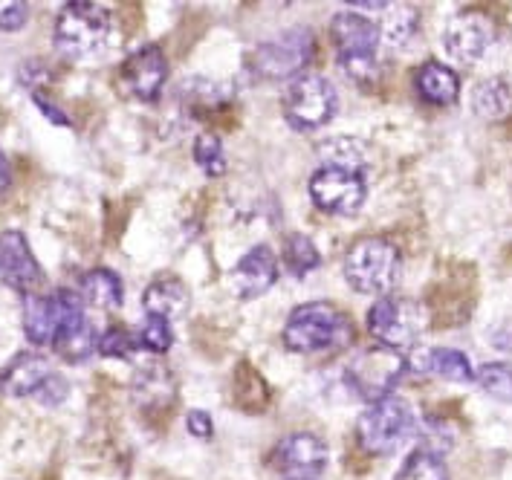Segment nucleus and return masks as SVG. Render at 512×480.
Returning <instances> with one entry per match:
<instances>
[{
	"mask_svg": "<svg viewBox=\"0 0 512 480\" xmlns=\"http://www.w3.org/2000/svg\"><path fill=\"white\" fill-rule=\"evenodd\" d=\"M284 345L293 353H322L348 345L353 339V324L336 307L324 301L301 304L284 324Z\"/></svg>",
	"mask_w": 512,
	"mask_h": 480,
	"instance_id": "1",
	"label": "nucleus"
},
{
	"mask_svg": "<svg viewBox=\"0 0 512 480\" xmlns=\"http://www.w3.org/2000/svg\"><path fill=\"white\" fill-rule=\"evenodd\" d=\"M110 38V12L99 3L76 0L67 3L55 18V50L64 58H90L96 55Z\"/></svg>",
	"mask_w": 512,
	"mask_h": 480,
	"instance_id": "2",
	"label": "nucleus"
},
{
	"mask_svg": "<svg viewBox=\"0 0 512 480\" xmlns=\"http://www.w3.org/2000/svg\"><path fill=\"white\" fill-rule=\"evenodd\" d=\"M414 431H417V417H414L411 405L397 394H388L382 400L371 402L362 411L359 426H356L362 449L371 454L397 452L411 440Z\"/></svg>",
	"mask_w": 512,
	"mask_h": 480,
	"instance_id": "3",
	"label": "nucleus"
},
{
	"mask_svg": "<svg viewBox=\"0 0 512 480\" xmlns=\"http://www.w3.org/2000/svg\"><path fill=\"white\" fill-rule=\"evenodd\" d=\"M400 275V252L382 238H365L353 243L345 255V278L356 293L385 295Z\"/></svg>",
	"mask_w": 512,
	"mask_h": 480,
	"instance_id": "4",
	"label": "nucleus"
},
{
	"mask_svg": "<svg viewBox=\"0 0 512 480\" xmlns=\"http://www.w3.org/2000/svg\"><path fill=\"white\" fill-rule=\"evenodd\" d=\"M368 330L379 347L400 353L405 347L417 345L420 333L426 330V310L411 298L382 295L368 313Z\"/></svg>",
	"mask_w": 512,
	"mask_h": 480,
	"instance_id": "5",
	"label": "nucleus"
},
{
	"mask_svg": "<svg viewBox=\"0 0 512 480\" xmlns=\"http://www.w3.org/2000/svg\"><path fill=\"white\" fill-rule=\"evenodd\" d=\"M330 32H333V44L339 50V58H342V67L351 73L353 79H371L374 76V67H377V24L368 21V18H362V15L342 12V15L333 18Z\"/></svg>",
	"mask_w": 512,
	"mask_h": 480,
	"instance_id": "6",
	"label": "nucleus"
},
{
	"mask_svg": "<svg viewBox=\"0 0 512 480\" xmlns=\"http://www.w3.org/2000/svg\"><path fill=\"white\" fill-rule=\"evenodd\" d=\"M339 107L336 87L322 76H298L284 93V116L296 131H319Z\"/></svg>",
	"mask_w": 512,
	"mask_h": 480,
	"instance_id": "7",
	"label": "nucleus"
},
{
	"mask_svg": "<svg viewBox=\"0 0 512 480\" xmlns=\"http://www.w3.org/2000/svg\"><path fill=\"white\" fill-rule=\"evenodd\" d=\"M313 32L304 27L287 29L281 35H275L270 41L258 44V50L252 55L255 73L264 76L267 81H281L296 76L307 67V61L313 58Z\"/></svg>",
	"mask_w": 512,
	"mask_h": 480,
	"instance_id": "8",
	"label": "nucleus"
},
{
	"mask_svg": "<svg viewBox=\"0 0 512 480\" xmlns=\"http://www.w3.org/2000/svg\"><path fill=\"white\" fill-rule=\"evenodd\" d=\"M84 319V301L70 290H58L53 295H27L24 310V330L27 339L38 347H53L55 336L70 321Z\"/></svg>",
	"mask_w": 512,
	"mask_h": 480,
	"instance_id": "9",
	"label": "nucleus"
},
{
	"mask_svg": "<svg viewBox=\"0 0 512 480\" xmlns=\"http://www.w3.org/2000/svg\"><path fill=\"white\" fill-rule=\"evenodd\" d=\"M405 374V356L388 347H371L362 350L348 365V385L356 397L377 402L394 391V385Z\"/></svg>",
	"mask_w": 512,
	"mask_h": 480,
	"instance_id": "10",
	"label": "nucleus"
},
{
	"mask_svg": "<svg viewBox=\"0 0 512 480\" xmlns=\"http://www.w3.org/2000/svg\"><path fill=\"white\" fill-rule=\"evenodd\" d=\"M365 177L362 171H342V168H319L310 177V200L324 214L351 217L365 203Z\"/></svg>",
	"mask_w": 512,
	"mask_h": 480,
	"instance_id": "11",
	"label": "nucleus"
},
{
	"mask_svg": "<svg viewBox=\"0 0 512 480\" xmlns=\"http://www.w3.org/2000/svg\"><path fill=\"white\" fill-rule=\"evenodd\" d=\"M168 79V61L160 47H142L119 67V90L136 102H157Z\"/></svg>",
	"mask_w": 512,
	"mask_h": 480,
	"instance_id": "12",
	"label": "nucleus"
},
{
	"mask_svg": "<svg viewBox=\"0 0 512 480\" xmlns=\"http://www.w3.org/2000/svg\"><path fill=\"white\" fill-rule=\"evenodd\" d=\"M0 281L24 295H38L44 284L41 264L35 261L27 238L15 229L0 235Z\"/></svg>",
	"mask_w": 512,
	"mask_h": 480,
	"instance_id": "13",
	"label": "nucleus"
},
{
	"mask_svg": "<svg viewBox=\"0 0 512 480\" xmlns=\"http://www.w3.org/2000/svg\"><path fill=\"white\" fill-rule=\"evenodd\" d=\"M489 44H492V27L478 12H463L452 18L443 32V50L460 64H475Z\"/></svg>",
	"mask_w": 512,
	"mask_h": 480,
	"instance_id": "14",
	"label": "nucleus"
},
{
	"mask_svg": "<svg viewBox=\"0 0 512 480\" xmlns=\"http://www.w3.org/2000/svg\"><path fill=\"white\" fill-rule=\"evenodd\" d=\"M278 281V258L272 255L270 246H255L243 255L229 272L232 293L238 298H258Z\"/></svg>",
	"mask_w": 512,
	"mask_h": 480,
	"instance_id": "15",
	"label": "nucleus"
},
{
	"mask_svg": "<svg viewBox=\"0 0 512 480\" xmlns=\"http://www.w3.org/2000/svg\"><path fill=\"white\" fill-rule=\"evenodd\" d=\"M275 460L290 475H304L307 480H313L327 466V446L316 434H290L278 443Z\"/></svg>",
	"mask_w": 512,
	"mask_h": 480,
	"instance_id": "16",
	"label": "nucleus"
},
{
	"mask_svg": "<svg viewBox=\"0 0 512 480\" xmlns=\"http://www.w3.org/2000/svg\"><path fill=\"white\" fill-rule=\"evenodd\" d=\"M405 371L443 376V379H452V382H475V371H472L466 353H460L455 347L414 350L411 356H405Z\"/></svg>",
	"mask_w": 512,
	"mask_h": 480,
	"instance_id": "17",
	"label": "nucleus"
},
{
	"mask_svg": "<svg viewBox=\"0 0 512 480\" xmlns=\"http://www.w3.org/2000/svg\"><path fill=\"white\" fill-rule=\"evenodd\" d=\"M53 376V368L38 353H18L3 371H0V391L6 397H35L41 385Z\"/></svg>",
	"mask_w": 512,
	"mask_h": 480,
	"instance_id": "18",
	"label": "nucleus"
},
{
	"mask_svg": "<svg viewBox=\"0 0 512 480\" xmlns=\"http://www.w3.org/2000/svg\"><path fill=\"white\" fill-rule=\"evenodd\" d=\"M145 316L174 321L189 310V290L177 278H160L142 295Z\"/></svg>",
	"mask_w": 512,
	"mask_h": 480,
	"instance_id": "19",
	"label": "nucleus"
},
{
	"mask_svg": "<svg viewBox=\"0 0 512 480\" xmlns=\"http://www.w3.org/2000/svg\"><path fill=\"white\" fill-rule=\"evenodd\" d=\"M414 84H417V93H420L429 105H452V102H458V73L449 70V67L440 64V61H426V64L417 70Z\"/></svg>",
	"mask_w": 512,
	"mask_h": 480,
	"instance_id": "20",
	"label": "nucleus"
},
{
	"mask_svg": "<svg viewBox=\"0 0 512 480\" xmlns=\"http://www.w3.org/2000/svg\"><path fill=\"white\" fill-rule=\"evenodd\" d=\"M81 301H87L90 307H99V310H116L122 307V278L110 269L99 267L90 269L81 275Z\"/></svg>",
	"mask_w": 512,
	"mask_h": 480,
	"instance_id": "21",
	"label": "nucleus"
},
{
	"mask_svg": "<svg viewBox=\"0 0 512 480\" xmlns=\"http://www.w3.org/2000/svg\"><path fill=\"white\" fill-rule=\"evenodd\" d=\"M96 345H99V336H96L93 324L84 316V319L70 321L67 327H61V333L55 336L53 350L64 362L81 365V362H87L96 353Z\"/></svg>",
	"mask_w": 512,
	"mask_h": 480,
	"instance_id": "22",
	"label": "nucleus"
},
{
	"mask_svg": "<svg viewBox=\"0 0 512 480\" xmlns=\"http://www.w3.org/2000/svg\"><path fill=\"white\" fill-rule=\"evenodd\" d=\"M319 154H322L324 168H342V171H362L368 162L365 142L356 136H333L319 148Z\"/></svg>",
	"mask_w": 512,
	"mask_h": 480,
	"instance_id": "23",
	"label": "nucleus"
},
{
	"mask_svg": "<svg viewBox=\"0 0 512 480\" xmlns=\"http://www.w3.org/2000/svg\"><path fill=\"white\" fill-rule=\"evenodd\" d=\"M512 107V87L504 79H484L472 90V110L481 119H501Z\"/></svg>",
	"mask_w": 512,
	"mask_h": 480,
	"instance_id": "24",
	"label": "nucleus"
},
{
	"mask_svg": "<svg viewBox=\"0 0 512 480\" xmlns=\"http://www.w3.org/2000/svg\"><path fill=\"white\" fill-rule=\"evenodd\" d=\"M420 24V15L414 6H388V15H385V24L379 29V38H385V44L391 47H403L414 38Z\"/></svg>",
	"mask_w": 512,
	"mask_h": 480,
	"instance_id": "25",
	"label": "nucleus"
},
{
	"mask_svg": "<svg viewBox=\"0 0 512 480\" xmlns=\"http://www.w3.org/2000/svg\"><path fill=\"white\" fill-rule=\"evenodd\" d=\"M284 264L296 278H304L322 264V255L307 235H290L284 240Z\"/></svg>",
	"mask_w": 512,
	"mask_h": 480,
	"instance_id": "26",
	"label": "nucleus"
},
{
	"mask_svg": "<svg viewBox=\"0 0 512 480\" xmlns=\"http://www.w3.org/2000/svg\"><path fill=\"white\" fill-rule=\"evenodd\" d=\"M397 480H449V469H446V463H443L440 454L417 449L403 463Z\"/></svg>",
	"mask_w": 512,
	"mask_h": 480,
	"instance_id": "27",
	"label": "nucleus"
},
{
	"mask_svg": "<svg viewBox=\"0 0 512 480\" xmlns=\"http://www.w3.org/2000/svg\"><path fill=\"white\" fill-rule=\"evenodd\" d=\"M194 160L197 165L209 174V177H220L226 174V154H223V142L220 136L206 131L194 139Z\"/></svg>",
	"mask_w": 512,
	"mask_h": 480,
	"instance_id": "28",
	"label": "nucleus"
},
{
	"mask_svg": "<svg viewBox=\"0 0 512 480\" xmlns=\"http://www.w3.org/2000/svg\"><path fill=\"white\" fill-rule=\"evenodd\" d=\"M478 385L484 388L489 397L501 402H512V368L501 365V362H489L478 371Z\"/></svg>",
	"mask_w": 512,
	"mask_h": 480,
	"instance_id": "29",
	"label": "nucleus"
},
{
	"mask_svg": "<svg viewBox=\"0 0 512 480\" xmlns=\"http://www.w3.org/2000/svg\"><path fill=\"white\" fill-rule=\"evenodd\" d=\"M136 336L128 327H108L102 336H99V345L96 350L105 356V359H131L136 353Z\"/></svg>",
	"mask_w": 512,
	"mask_h": 480,
	"instance_id": "30",
	"label": "nucleus"
},
{
	"mask_svg": "<svg viewBox=\"0 0 512 480\" xmlns=\"http://www.w3.org/2000/svg\"><path fill=\"white\" fill-rule=\"evenodd\" d=\"M139 388H142V400L157 402V405H168L171 394H165V388L174 391L171 376H168V371H162L160 365H151V368H145L142 374L136 376V391Z\"/></svg>",
	"mask_w": 512,
	"mask_h": 480,
	"instance_id": "31",
	"label": "nucleus"
},
{
	"mask_svg": "<svg viewBox=\"0 0 512 480\" xmlns=\"http://www.w3.org/2000/svg\"><path fill=\"white\" fill-rule=\"evenodd\" d=\"M139 347L151 350V353H165L168 347L174 345V333H171V321L154 319V316H145V324L136 336Z\"/></svg>",
	"mask_w": 512,
	"mask_h": 480,
	"instance_id": "32",
	"label": "nucleus"
},
{
	"mask_svg": "<svg viewBox=\"0 0 512 480\" xmlns=\"http://www.w3.org/2000/svg\"><path fill=\"white\" fill-rule=\"evenodd\" d=\"M29 6L21 0H0V32H18L27 24Z\"/></svg>",
	"mask_w": 512,
	"mask_h": 480,
	"instance_id": "33",
	"label": "nucleus"
},
{
	"mask_svg": "<svg viewBox=\"0 0 512 480\" xmlns=\"http://www.w3.org/2000/svg\"><path fill=\"white\" fill-rule=\"evenodd\" d=\"M67 391H70V388H67L64 376L53 374L44 385H41V391H38L35 397L44 402V405H58V402L67 400Z\"/></svg>",
	"mask_w": 512,
	"mask_h": 480,
	"instance_id": "34",
	"label": "nucleus"
},
{
	"mask_svg": "<svg viewBox=\"0 0 512 480\" xmlns=\"http://www.w3.org/2000/svg\"><path fill=\"white\" fill-rule=\"evenodd\" d=\"M186 426L194 437H212V417L206 411H189Z\"/></svg>",
	"mask_w": 512,
	"mask_h": 480,
	"instance_id": "35",
	"label": "nucleus"
},
{
	"mask_svg": "<svg viewBox=\"0 0 512 480\" xmlns=\"http://www.w3.org/2000/svg\"><path fill=\"white\" fill-rule=\"evenodd\" d=\"M9 186V162L3 160V154H0V194L6 191Z\"/></svg>",
	"mask_w": 512,
	"mask_h": 480,
	"instance_id": "36",
	"label": "nucleus"
},
{
	"mask_svg": "<svg viewBox=\"0 0 512 480\" xmlns=\"http://www.w3.org/2000/svg\"><path fill=\"white\" fill-rule=\"evenodd\" d=\"M296 480H307V478H296Z\"/></svg>",
	"mask_w": 512,
	"mask_h": 480,
	"instance_id": "37",
	"label": "nucleus"
}]
</instances>
